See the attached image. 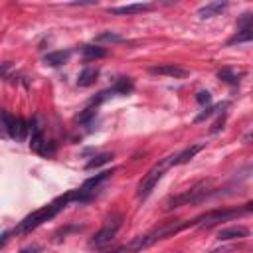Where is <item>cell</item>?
I'll return each instance as SVG.
<instances>
[{
	"mask_svg": "<svg viewBox=\"0 0 253 253\" xmlns=\"http://www.w3.org/2000/svg\"><path fill=\"white\" fill-rule=\"evenodd\" d=\"M249 22H251V14H243V18L239 20V26H241L243 30H251V28H249Z\"/></svg>",
	"mask_w": 253,
	"mask_h": 253,
	"instance_id": "cell-25",
	"label": "cell"
},
{
	"mask_svg": "<svg viewBox=\"0 0 253 253\" xmlns=\"http://www.w3.org/2000/svg\"><path fill=\"white\" fill-rule=\"evenodd\" d=\"M105 253H117V251H105Z\"/></svg>",
	"mask_w": 253,
	"mask_h": 253,
	"instance_id": "cell-29",
	"label": "cell"
},
{
	"mask_svg": "<svg viewBox=\"0 0 253 253\" xmlns=\"http://www.w3.org/2000/svg\"><path fill=\"white\" fill-rule=\"evenodd\" d=\"M125 38L117 32H101L95 36V43H123Z\"/></svg>",
	"mask_w": 253,
	"mask_h": 253,
	"instance_id": "cell-17",
	"label": "cell"
},
{
	"mask_svg": "<svg viewBox=\"0 0 253 253\" xmlns=\"http://www.w3.org/2000/svg\"><path fill=\"white\" fill-rule=\"evenodd\" d=\"M0 130L4 134H8L10 138H14L16 142L26 140L28 132H30V125L22 119V117H14L6 111L0 113Z\"/></svg>",
	"mask_w": 253,
	"mask_h": 253,
	"instance_id": "cell-5",
	"label": "cell"
},
{
	"mask_svg": "<svg viewBox=\"0 0 253 253\" xmlns=\"http://www.w3.org/2000/svg\"><path fill=\"white\" fill-rule=\"evenodd\" d=\"M235 247L233 245H227V247H219V249H211L210 253H229V251H233Z\"/></svg>",
	"mask_w": 253,
	"mask_h": 253,
	"instance_id": "cell-26",
	"label": "cell"
},
{
	"mask_svg": "<svg viewBox=\"0 0 253 253\" xmlns=\"http://www.w3.org/2000/svg\"><path fill=\"white\" fill-rule=\"evenodd\" d=\"M186 227H190V221H172V223L160 225L158 229H154V231H150V233H144V235L134 237V239H132L125 249H121V251L138 253V251H142V249L154 245L156 241L166 239V237H170V235H174V233H178V231H182V229H186Z\"/></svg>",
	"mask_w": 253,
	"mask_h": 253,
	"instance_id": "cell-2",
	"label": "cell"
},
{
	"mask_svg": "<svg viewBox=\"0 0 253 253\" xmlns=\"http://www.w3.org/2000/svg\"><path fill=\"white\" fill-rule=\"evenodd\" d=\"M223 10H227V2H208L206 6H202L198 10L200 18H213L217 14H221Z\"/></svg>",
	"mask_w": 253,
	"mask_h": 253,
	"instance_id": "cell-14",
	"label": "cell"
},
{
	"mask_svg": "<svg viewBox=\"0 0 253 253\" xmlns=\"http://www.w3.org/2000/svg\"><path fill=\"white\" fill-rule=\"evenodd\" d=\"M71 202H77V194H75V190H71V192H67V194H63V196L55 198V200H53V202H49L47 206H43V208H40V210L32 211L30 215H26V217L18 223L16 233H30L32 229L40 227L42 223H45V221L53 219V217H55L63 208H67V204H71Z\"/></svg>",
	"mask_w": 253,
	"mask_h": 253,
	"instance_id": "cell-1",
	"label": "cell"
},
{
	"mask_svg": "<svg viewBox=\"0 0 253 253\" xmlns=\"http://www.w3.org/2000/svg\"><path fill=\"white\" fill-rule=\"evenodd\" d=\"M150 73L154 75H164V77H172V79H184L190 75V69L174 65V63H164V65H154L150 67Z\"/></svg>",
	"mask_w": 253,
	"mask_h": 253,
	"instance_id": "cell-9",
	"label": "cell"
},
{
	"mask_svg": "<svg viewBox=\"0 0 253 253\" xmlns=\"http://www.w3.org/2000/svg\"><path fill=\"white\" fill-rule=\"evenodd\" d=\"M202 148H204V144H192V146L184 148L182 152H178L176 156H170V164H186V162H190Z\"/></svg>",
	"mask_w": 253,
	"mask_h": 253,
	"instance_id": "cell-13",
	"label": "cell"
},
{
	"mask_svg": "<svg viewBox=\"0 0 253 253\" xmlns=\"http://www.w3.org/2000/svg\"><path fill=\"white\" fill-rule=\"evenodd\" d=\"M8 237H10V231H4V233L0 235V247H2V245L8 241Z\"/></svg>",
	"mask_w": 253,
	"mask_h": 253,
	"instance_id": "cell-27",
	"label": "cell"
},
{
	"mask_svg": "<svg viewBox=\"0 0 253 253\" xmlns=\"http://www.w3.org/2000/svg\"><path fill=\"white\" fill-rule=\"evenodd\" d=\"M243 75H245L243 71H237V69H231V67H223V69L217 71V77H219L221 81L229 83V85H237Z\"/></svg>",
	"mask_w": 253,
	"mask_h": 253,
	"instance_id": "cell-16",
	"label": "cell"
},
{
	"mask_svg": "<svg viewBox=\"0 0 253 253\" xmlns=\"http://www.w3.org/2000/svg\"><path fill=\"white\" fill-rule=\"evenodd\" d=\"M249 235V229L247 227H241V225H233V227H225L217 233V239L219 241H231V239H245Z\"/></svg>",
	"mask_w": 253,
	"mask_h": 253,
	"instance_id": "cell-11",
	"label": "cell"
},
{
	"mask_svg": "<svg viewBox=\"0 0 253 253\" xmlns=\"http://www.w3.org/2000/svg\"><path fill=\"white\" fill-rule=\"evenodd\" d=\"M146 10H152L150 2H136V4H125V6L109 8V12L117 14V16H128V14H138V12H146Z\"/></svg>",
	"mask_w": 253,
	"mask_h": 253,
	"instance_id": "cell-10",
	"label": "cell"
},
{
	"mask_svg": "<svg viewBox=\"0 0 253 253\" xmlns=\"http://www.w3.org/2000/svg\"><path fill=\"white\" fill-rule=\"evenodd\" d=\"M97 115V107L95 105H89L87 109H83L77 117H75V123H79V125H85V123H89L93 117Z\"/></svg>",
	"mask_w": 253,
	"mask_h": 253,
	"instance_id": "cell-21",
	"label": "cell"
},
{
	"mask_svg": "<svg viewBox=\"0 0 253 253\" xmlns=\"http://www.w3.org/2000/svg\"><path fill=\"white\" fill-rule=\"evenodd\" d=\"M121 223H123V217L121 215H111L107 221H105V225L91 237V241H89V247H95V249H101V247H105V245H109L113 239H115V235H117V231L121 229Z\"/></svg>",
	"mask_w": 253,
	"mask_h": 253,
	"instance_id": "cell-7",
	"label": "cell"
},
{
	"mask_svg": "<svg viewBox=\"0 0 253 253\" xmlns=\"http://www.w3.org/2000/svg\"><path fill=\"white\" fill-rule=\"evenodd\" d=\"M69 57H71V49H57V51H49V53L43 57V63L49 65V67H59V65H63Z\"/></svg>",
	"mask_w": 253,
	"mask_h": 253,
	"instance_id": "cell-12",
	"label": "cell"
},
{
	"mask_svg": "<svg viewBox=\"0 0 253 253\" xmlns=\"http://www.w3.org/2000/svg\"><path fill=\"white\" fill-rule=\"evenodd\" d=\"M99 77V69L97 67H85L79 75H77V85L79 87H89L95 83V79Z\"/></svg>",
	"mask_w": 253,
	"mask_h": 253,
	"instance_id": "cell-15",
	"label": "cell"
},
{
	"mask_svg": "<svg viewBox=\"0 0 253 253\" xmlns=\"http://www.w3.org/2000/svg\"><path fill=\"white\" fill-rule=\"evenodd\" d=\"M81 53H83V57H87V59H99V57H105V55H107V49L101 47V45L89 43V45H83Z\"/></svg>",
	"mask_w": 253,
	"mask_h": 253,
	"instance_id": "cell-18",
	"label": "cell"
},
{
	"mask_svg": "<svg viewBox=\"0 0 253 253\" xmlns=\"http://www.w3.org/2000/svg\"><path fill=\"white\" fill-rule=\"evenodd\" d=\"M208 196H210V190L206 188V182H202V184H196V186H192L190 190H186V192H182V194H178V196L170 198V200L166 202L164 210H166V211H170V210H176V208H180V206L198 204V202L206 200Z\"/></svg>",
	"mask_w": 253,
	"mask_h": 253,
	"instance_id": "cell-6",
	"label": "cell"
},
{
	"mask_svg": "<svg viewBox=\"0 0 253 253\" xmlns=\"http://www.w3.org/2000/svg\"><path fill=\"white\" fill-rule=\"evenodd\" d=\"M166 166H170V156H168L166 160L156 162V164L142 176V180H140L138 186H136V198H138V200H146V198L152 194V190L156 188V184H158L160 178L164 176Z\"/></svg>",
	"mask_w": 253,
	"mask_h": 253,
	"instance_id": "cell-4",
	"label": "cell"
},
{
	"mask_svg": "<svg viewBox=\"0 0 253 253\" xmlns=\"http://www.w3.org/2000/svg\"><path fill=\"white\" fill-rule=\"evenodd\" d=\"M113 89H115L117 95H128V93L134 89V85H132V81H130L128 77H121V79L113 85Z\"/></svg>",
	"mask_w": 253,
	"mask_h": 253,
	"instance_id": "cell-19",
	"label": "cell"
},
{
	"mask_svg": "<svg viewBox=\"0 0 253 253\" xmlns=\"http://www.w3.org/2000/svg\"><path fill=\"white\" fill-rule=\"evenodd\" d=\"M253 40V30H241L239 34H235L227 43L229 45H235V43H247V42H251Z\"/></svg>",
	"mask_w": 253,
	"mask_h": 253,
	"instance_id": "cell-22",
	"label": "cell"
},
{
	"mask_svg": "<svg viewBox=\"0 0 253 253\" xmlns=\"http://www.w3.org/2000/svg\"><path fill=\"white\" fill-rule=\"evenodd\" d=\"M111 176H113V170H103V172H99V174H95V176L87 178V180L81 184V188H77V190H75V194H77V202H79V204H83V202L93 200V198H95V194H97V188H99L105 180H109Z\"/></svg>",
	"mask_w": 253,
	"mask_h": 253,
	"instance_id": "cell-8",
	"label": "cell"
},
{
	"mask_svg": "<svg viewBox=\"0 0 253 253\" xmlns=\"http://www.w3.org/2000/svg\"><path fill=\"white\" fill-rule=\"evenodd\" d=\"M111 158H113V154H111V152H103V154H97V156H93V158H91V160L85 164V168H87V170L99 168V166H103V164L111 162Z\"/></svg>",
	"mask_w": 253,
	"mask_h": 253,
	"instance_id": "cell-20",
	"label": "cell"
},
{
	"mask_svg": "<svg viewBox=\"0 0 253 253\" xmlns=\"http://www.w3.org/2000/svg\"><path fill=\"white\" fill-rule=\"evenodd\" d=\"M8 69H10V63H0V75H6Z\"/></svg>",
	"mask_w": 253,
	"mask_h": 253,
	"instance_id": "cell-28",
	"label": "cell"
},
{
	"mask_svg": "<svg viewBox=\"0 0 253 253\" xmlns=\"http://www.w3.org/2000/svg\"><path fill=\"white\" fill-rule=\"evenodd\" d=\"M251 210H253V204L251 202L245 204L243 210H237V208H231V210H210V211L194 217L190 221V227L192 225H198V227H213V225H217L221 221H229V219H233V217H237L241 213H249Z\"/></svg>",
	"mask_w": 253,
	"mask_h": 253,
	"instance_id": "cell-3",
	"label": "cell"
},
{
	"mask_svg": "<svg viewBox=\"0 0 253 253\" xmlns=\"http://www.w3.org/2000/svg\"><path fill=\"white\" fill-rule=\"evenodd\" d=\"M196 101H198L200 105H208V103L211 101V95H210L208 91H200V93H198V97H196Z\"/></svg>",
	"mask_w": 253,
	"mask_h": 253,
	"instance_id": "cell-24",
	"label": "cell"
},
{
	"mask_svg": "<svg viewBox=\"0 0 253 253\" xmlns=\"http://www.w3.org/2000/svg\"><path fill=\"white\" fill-rule=\"evenodd\" d=\"M225 105H227V103H217V105H213V107H208V109H204L200 115H196V119H194V121H196V123H202L204 119L211 117V115H213V113H217L219 109H225Z\"/></svg>",
	"mask_w": 253,
	"mask_h": 253,
	"instance_id": "cell-23",
	"label": "cell"
}]
</instances>
